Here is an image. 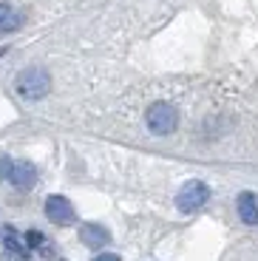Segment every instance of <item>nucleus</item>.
Returning a JSON list of instances; mask_svg holds the SVG:
<instances>
[{"label": "nucleus", "instance_id": "39448f33", "mask_svg": "<svg viewBox=\"0 0 258 261\" xmlns=\"http://www.w3.org/2000/svg\"><path fill=\"white\" fill-rule=\"evenodd\" d=\"M9 182H12L17 190H29V188H34V182H37V168H34L32 162H14Z\"/></svg>", "mask_w": 258, "mask_h": 261}, {"label": "nucleus", "instance_id": "423d86ee", "mask_svg": "<svg viewBox=\"0 0 258 261\" xmlns=\"http://www.w3.org/2000/svg\"><path fill=\"white\" fill-rule=\"evenodd\" d=\"M80 239H83V244L85 247H94V250H99V247H105L108 244V230L102 227V224H83L80 227Z\"/></svg>", "mask_w": 258, "mask_h": 261}, {"label": "nucleus", "instance_id": "f8f14e48", "mask_svg": "<svg viewBox=\"0 0 258 261\" xmlns=\"http://www.w3.org/2000/svg\"><path fill=\"white\" fill-rule=\"evenodd\" d=\"M94 261H122V258H119L116 253H102V255H97Z\"/></svg>", "mask_w": 258, "mask_h": 261}, {"label": "nucleus", "instance_id": "20e7f679", "mask_svg": "<svg viewBox=\"0 0 258 261\" xmlns=\"http://www.w3.org/2000/svg\"><path fill=\"white\" fill-rule=\"evenodd\" d=\"M45 216H48L54 224H74L77 210H74V204L68 202L65 196H48V199H45Z\"/></svg>", "mask_w": 258, "mask_h": 261}, {"label": "nucleus", "instance_id": "f257e3e1", "mask_svg": "<svg viewBox=\"0 0 258 261\" xmlns=\"http://www.w3.org/2000/svg\"><path fill=\"white\" fill-rule=\"evenodd\" d=\"M14 88H17V94H20L23 99H29V102H37V99H43L45 94L51 91V77H48V71H45V68L32 65V68H26V71L17 74V80H14Z\"/></svg>", "mask_w": 258, "mask_h": 261}, {"label": "nucleus", "instance_id": "f03ea898", "mask_svg": "<svg viewBox=\"0 0 258 261\" xmlns=\"http://www.w3.org/2000/svg\"><path fill=\"white\" fill-rule=\"evenodd\" d=\"M145 119H148V128L153 130V134H159V137L173 134L176 125H179V114H176V108H173V105H168V102L150 105L148 114H145Z\"/></svg>", "mask_w": 258, "mask_h": 261}, {"label": "nucleus", "instance_id": "6e6552de", "mask_svg": "<svg viewBox=\"0 0 258 261\" xmlns=\"http://www.w3.org/2000/svg\"><path fill=\"white\" fill-rule=\"evenodd\" d=\"M239 216L244 224H258V202L252 193H241L239 196Z\"/></svg>", "mask_w": 258, "mask_h": 261}, {"label": "nucleus", "instance_id": "9d476101", "mask_svg": "<svg viewBox=\"0 0 258 261\" xmlns=\"http://www.w3.org/2000/svg\"><path fill=\"white\" fill-rule=\"evenodd\" d=\"M12 168H14V162L9 156H3V153H0V182L12 176Z\"/></svg>", "mask_w": 258, "mask_h": 261}, {"label": "nucleus", "instance_id": "1a4fd4ad", "mask_svg": "<svg viewBox=\"0 0 258 261\" xmlns=\"http://www.w3.org/2000/svg\"><path fill=\"white\" fill-rule=\"evenodd\" d=\"M6 247L12 250V253H17V255H26V247L20 244V239L14 236V230H12V227H6Z\"/></svg>", "mask_w": 258, "mask_h": 261}, {"label": "nucleus", "instance_id": "0eeeda50", "mask_svg": "<svg viewBox=\"0 0 258 261\" xmlns=\"http://www.w3.org/2000/svg\"><path fill=\"white\" fill-rule=\"evenodd\" d=\"M20 23H23V17H20L17 9L9 6V3H0V34H12V32H17Z\"/></svg>", "mask_w": 258, "mask_h": 261}, {"label": "nucleus", "instance_id": "7ed1b4c3", "mask_svg": "<svg viewBox=\"0 0 258 261\" xmlns=\"http://www.w3.org/2000/svg\"><path fill=\"white\" fill-rule=\"evenodd\" d=\"M207 199H210V188L204 182H187L176 196V207L182 213H196L207 204Z\"/></svg>", "mask_w": 258, "mask_h": 261}, {"label": "nucleus", "instance_id": "9b49d317", "mask_svg": "<svg viewBox=\"0 0 258 261\" xmlns=\"http://www.w3.org/2000/svg\"><path fill=\"white\" fill-rule=\"evenodd\" d=\"M26 242H29V247H40L45 239H43V233H37V230H29V233H26Z\"/></svg>", "mask_w": 258, "mask_h": 261}]
</instances>
